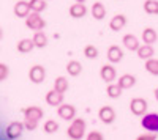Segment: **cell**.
I'll return each mask as SVG.
<instances>
[{
    "label": "cell",
    "mask_w": 158,
    "mask_h": 140,
    "mask_svg": "<svg viewBox=\"0 0 158 140\" xmlns=\"http://www.w3.org/2000/svg\"><path fill=\"white\" fill-rule=\"evenodd\" d=\"M85 121L84 118H76L71 121V124L68 126V129H67V134L70 138L73 140H81L85 137Z\"/></svg>",
    "instance_id": "6da1fadb"
},
{
    "label": "cell",
    "mask_w": 158,
    "mask_h": 140,
    "mask_svg": "<svg viewBox=\"0 0 158 140\" xmlns=\"http://www.w3.org/2000/svg\"><path fill=\"white\" fill-rule=\"evenodd\" d=\"M25 27L33 30V32H40L46 27V21L41 18V13H30V14L25 18Z\"/></svg>",
    "instance_id": "7a4b0ae2"
},
{
    "label": "cell",
    "mask_w": 158,
    "mask_h": 140,
    "mask_svg": "<svg viewBox=\"0 0 158 140\" xmlns=\"http://www.w3.org/2000/svg\"><path fill=\"white\" fill-rule=\"evenodd\" d=\"M147 109H149V104L144 98H133L130 101V110L136 117H144L147 113Z\"/></svg>",
    "instance_id": "3957f363"
},
{
    "label": "cell",
    "mask_w": 158,
    "mask_h": 140,
    "mask_svg": "<svg viewBox=\"0 0 158 140\" xmlns=\"http://www.w3.org/2000/svg\"><path fill=\"white\" fill-rule=\"evenodd\" d=\"M141 126L147 132H158V113L156 112L146 113L141 120Z\"/></svg>",
    "instance_id": "277c9868"
},
{
    "label": "cell",
    "mask_w": 158,
    "mask_h": 140,
    "mask_svg": "<svg viewBox=\"0 0 158 140\" xmlns=\"http://www.w3.org/2000/svg\"><path fill=\"white\" fill-rule=\"evenodd\" d=\"M29 79H30L32 84H36V85L43 84L44 79H46V69H44V66H41V65H33V66L29 69Z\"/></svg>",
    "instance_id": "5b68a950"
},
{
    "label": "cell",
    "mask_w": 158,
    "mask_h": 140,
    "mask_svg": "<svg viewBox=\"0 0 158 140\" xmlns=\"http://www.w3.org/2000/svg\"><path fill=\"white\" fill-rule=\"evenodd\" d=\"M24 129H25V126H24V123H21V121H13V123H10L8 124V128L5 129V137L6 138H19L22 134H24Z\"/></svg>",
    "instance_id": "8992f818"
},
{
    "label": "cell",
    "mask_w": 158,
    "mask_h": 140,
    "mask_svg": "<svg viewBox=\"0 0 158 140\" xmlns=\"http://www.w3.org/2000/svg\"><path fill=\"white\" fill-rule=\"evenodd\" d=\"M57 115L63 120V121H73L76 117V107L71 104H60L57 107Z\"/></svg>",
    "instance_id": "52a82bcc"
},
{
    "label": "cell",
    "mask_w": 158,
    "mask_h": 140,
    "mask_svg": "<svg viewBox=\"0 0 158 140\" xmlns=\"http://www.w3.org/2000/svg\"><path fill=\"white\" fill-rule=\"evenodd\" d=\"M13 11H15V16L16 18H21V19H25L30 13H32V6H30V2H25V0H18L13 6Z\"/></svg>",
    "instance_id": "ba28073f"
},
{
    "label": "cell",
    "mask_w": 158,
    "mask_h": 140,
    "mask_svg": "<svg viewBox=\"0 0 158 140\" xmlns=\"http://www.w3.org/2000/svg\"><path fill=\"white\" fill-rule=\"evenodd\" d=\"M100 76H101V79L106 84H112V82H115V77H117V69L114 68L112 63H108V65L101 66Z\"/></svg>",
    "instance_id": "9c48e42d"
},
{
    "label": "cell",
    "mask_w": 158,
    "mask_h": 140,
    "mask_svg": "<svg viewBox=\"0 0 158 140\" xmlns=\"http://www.w3.org/2000/svg\"><path fill=\"white\" fill-rule=\"evenodd\" d=\"M63 93L57 91L56 88L54 90H49L46 93V104L51 106V107H59L60 104H63Z\"/></svg>",
    "instance_id": "30bf717a"
},
{
    "label": "cell",
    "mask_w": 158,
    "mask_h": 140,
    "mask_svg": "<svg viewBox=\"0 0 158 140\" xmlns=\"http://www.w3.org/2000/svg\"><path fill=\"white\" fill-rule=\"evenodd\" d=\"M98 117H100V120L104 124H112L115 121V112H114V109L111 106H103L98 110Z\"/></svg>",
    "instance_id": "8fae6325"
},
{
    "label": "cell",
    "mask_w": 158,
    "mask_h": 140,
    "mask_svg": "<svg viewBox=\"0 0 158 140\" xmlns=\"http://www.w3.org/2000/svg\"><path fill=\"white\" fill-rule=\"evenodd\" d=\"M22 115L25 118H32V120H41L44 117V112L41 107H38V106H29V107H25L22 109Z\"/></svg>",
    "instance_id": "7c38bea8"
},
{
    "label": "cell",
    "mask_w": 158,
    "mask_h": 140,
    "mask_svg": "<svg viewBox=\"0 0 158 140\" xmlns=\"http://www.w3.org/2000/svg\"><path fill=\"white\" fill-rule=\"evenodd\" d=\"M106 57L109 60V63H112V65H115V63H120L122 58H123V50L118 47V46H111L108 49L106 52Z\"/></svg>",
    "instance_id": "4fadbf2b"
},
{
    "label": "cell",
    "mask_w": 158,
    "mask_h": 140,
    "mask_svg": "<svg viewBox=\"0 0 158 140\" xmlns=\"http://www.w3.org/2000/svg\"><path fill=\"white\" fill-rule=\"evenodd\" d=\"M68 13H70V16H71L73 19H82V18L87 14V6H85L84 3L74 2V3L70 6Z\"/></svg>",
    "instance_id": "5bb4252c"
},
{
    "label": "cell",
    "mask_w": 158,
    "mask_h": 140,
    "mask_svg": "<svg viewBox=\"0 0 158 140\" xmlns=\"http://www.w3.org/2000/svg\"><path fill=\"white\" fill-rule=\"evenodd\" d=\"M35 47L36 46H35L32 38H24V40H19L18 44H16V49H18L19 54H30Z\"/></svg>",
    "instance_id": "9a60e30c"
},
{
    "label": "cell",
    "mask_w": 158,
    "mask_h": 140,
    "mask_svg": "<svg viewBox=\"0 0 158 140\" xmlns=\"http://www.w3.org/2000/svg\"><path fill=\"white\" fill-rule=\"evenodd\" d=\"M127 22H128V19H127L125 14H115V16L111 19V22H109V29H111L112 32H120L125 25H127Z\"/></svg>",
    "instance_id": "2e32d148"
},
{
    "label": "cell",
    "mask_w": 158,
    "mask_h": 140,
    "mask_svg": "<svg viewBox=\"0 0 158 140\" xmlns=\"http://www.w3.org/2000/svg\"><path fill=\"white\" fill-rule=\"evenodd\" d=\"M141 40L144 41V44H155L156 40H158V33H156L155 29H152V27H146V29L142 30Z\"/></svg>",
    "instance_id": "e0dca14e"
},
{
    "label": "cell",
    "mask_w": 158,
    "mask_h": 140,
    "mask_svg": "<svg viewBox=\"0 0 158 140\" xmlns=\"http://www.w3.org/2000/svg\"><path fill=\"white\" fill-rule=\"evenodd\" d=\"M90 13H92V18L97 19V21H103L106 18V6H104L101 2H95L90 8Z\"/></svg>",
    "instance_id": "ac0fdd59"
},
{
    "label": "cell",
    "mask_w": 158,
    "mask_h": 140,
    "mask_svg": "<svg viewBox=\"0 0 158 140\" xmlns=\"http://www.w3.org/2000/svg\"><path fill=\"white\" fill-rule=\"evenodd\" d=\"M122 43H123L125 49H127V50H131V52H136V50L139 49L138 38H136L135 35H131V33H128V35H125V36L122 38Z\"/></svg>",
    "instance_id": "d6986e66"
},
{
    "label": "cell",
    "mask_w": 158,
    "mask_h": 140,
    "mask_svg": "<svg viewBox=\"0 0 158 140\" xmlns=\"http://www.w3.org/2000/svg\"><path fill=\"white\" fill-rule=\"evenodd\" d=\"M118 85H120L123 90H130L136 85V77L133 74H123L118 77Z\"/></svg>",
    "instance_id": "ffe728a7"
},
{
    "label": "cell",
    "mask_w": 158,
    "mask_h": 140,
    "mask_svg": "<svg viewBox=\"0 0 158 140\" xmlns=\"http://www.w3.org/2000/svg\"><path fill=\"white\" fill-rule=\"evenodd\" d=\"M136 52H138V57L141 60H149V58H152L155 55V50H153L152 44H142V46H139V49L136 50Z\"/></svg>",
    "instance_id": "44dd1931"
},
{
    "label": "cell",
    "mask_w": 158,
    "mask_h": 140,
    "mask_svg": "<svg viewBox=\"0 0 158 140\" xmlns=\"http://www.w3.org/2000/svg\"><path fill=\"white\" fill-rule=\"evenodd\" d=\"M67 72L70 76H73V77H77L79 74L82 72V65H81V61H77V60H71L67 63Z\"/></svg>",
    "instance_id": "7402d4cb"
},
{
    "label": "cell",
    "mask_w": 158,
    "mask_h": 140,
    "mask_svg": "<svg viewBox=\"0 0 158 140\" xmlns=\"http://www.w3.org/2000/svg\"><path fill=\"white\" fill-rule=\"evenodd\" d=\"M122 91H123V88L118 85V82L117 84H108V88H106V95L111 98V99H117V98H120V95H122Z\"/></svg>",
    "instance_id": "603a6c76"
},
{
    "label": "cell",
    "mask_w": 158,
    "mask_h": 140,
    "mask_svg": "<svg viewBox=\"0 0 158 140\" xmlns=\"http://www.w3.org/2000/svg\"><path fill=\"white\" fill-rule=\"evenodd\" d=\"M32 40H33V43H35V46H36L38 49H43V47L48 46V36H46L41 30L35 32L33 36H32Z\"/></svg>",
    "instance_id": "cb8c5ba5"
},
{
    "label": "cell",
    "mask_w": 158,
    "mask_h": 140,
    "mask_svg": "<svg viewBox=\"0 0 158 140\" xmlns=\"http://www.w3.org/2000/svg\"><path fill=\"white\" fill-rule=\"evenodd\" d=\"M144 11L150 16H158V0H146L144 2Z\"/></svg>",
    "instance_id": "d4e9b609"
},
{
    "label": "cell",
    "mask_w": 158,
    "mask_h": 140,
    "mask_svg": "<svg viewBox=\"0 0 158 140\" xmlns=\"http://www.w3.org/2000/svg\"><path fill=\"white\" fill-rule=\"evenodd\" d=\"M68 87H70V84H68V80H67V77H63V76H59V77L54 80V88L57 91H60V93H67V90H68Z\"/></svg>",
    "instance_id": "484cf974"
},
{
    "label": "cell",
    "mask_w": 158,
    "mask_h": 140,
    "mask_svg": "<svg viewBox=\"0 0 158 140\" xmlns=\"http://www.w3.org/2000/svg\"><path fill=\"white\" fill-rule=\"evenodd\" d=\"M146 71L152 76H158V58H149L146 60Z\"/></svg>",
    "instance_id": "4316f807"
},
{
    "label": "cell",
    "mask_w": 158,
    "mask_h": 140,
    "mask_svg": "<svg viewBox=\"0 0 158 140\" xmlns=\"http://www.w3.org/2000/svg\"><path fill=\"white\" fill-rule=\"evenodd\" d=\"M30 2V6H32V11L33 13H43L48 6V0H29Z\"/></svg>",
    "instance_id": "83f0119b"
},
{
    "label": "cell",
    "mask_w": 158,
    "mask_h": 140,
    "mask_svg": "<svg viewBox=\"0 0 158 140\" xmlns=\"http://www.w3.org/2000/svg\"><path fill=\"white\" fill-rule=\"evenodd\" d=\"M43 131L46 132V134H56L57 131H59V123L56 121V120H48L44 124H43Z\"/></svg>",
    "instance_id": "f1b7e54d"
},
{
    "label": "cell",
    "mask_w": 158,
    "mask_h": 140,
    "mask_svg": "<svg viewBox=\"0 0 158 140\" xmlns=\"http://www.w3.org/2000/svg\"><path fill=\"white\" fill-rule=\"evenodd\" d=\"M84 57L89 58V60H95V58L98 57V49H97V46L87 44V46L84 47Z\"/></svg>",
    "instance_id": "f546056e"
},
{
    "label": "cell",
    "mask_w": 158,
    "mask_h": 140,
    "mask_svg": "<svg viewBox=\"0 0 158 140\" xmlns=\"http://www.w3.org/2000/svg\"><path fill=\"white\" fill-rule=\"evenodd\" d=\"M38 120H32V118H25L24 120V126H25V131H35L38 128Z\"/></svg>",
    "instance_id": "4dcf8cb0"
},
{
    "label": "cell",
    "mask_w": 158,
    "mask_h": 140,
    "mask_svg": "<svg viewBox=\"0 0 158 140\" xmlns=\"http://www.w3.org/2000/svg\"><path fill=\"white\" fill-rule=\"evenodd\" d=\"M87 138H89V140H103L104 135H103L100 131H92V132L87 134Z\"/></svg>",
    "instance_id": "1f68e13d"
},
{
    "label": "cell",
    "mask_w": 158,
    "mask_h": 140,
    "mask_svg": "<svg viewBox=\"0 0 158 140\" xmlns=\"http://www.w3.org/2000/svg\"><path fill=\"white\" fill-rule=\"evenodd\" d=\"M8 77V66L5 65V63H0V80H6Z\"/></svg>",
    "instance_id": "d6a6232c"
},
{
    "label": "cell",
    "mask_w": 158,
    "mask_h": 140,
    "mask_svg": "<svg viewBox=\"0 0 158 140\" xmlns=\"http://www.w3.org/2000/svg\"><path fill=\"white\" fill-rule=\"evenodd\" d=\"M155 138H156V132H149V134H142L136 137V140H155Z\"/></svg>",
    "instance_id": "836d02e7"
},
{
    "label": "cell",
    "mask_w": 158,
    "mask_h": 140,
    "mask_svg": "<svg viewBox=\"0 0 158 140\" xmlns=\"http://www.w3.org/2000/svg\"><path fill=\"white\" fill-rule=\"evenodd\" d=\"M153 95H155V99H156V101H158V87H156V88H155V91H153Z\"/></svg>",
    "instance_id": "e575fe53"
},
{
    "label": "cell",
    "mask_w": 158,
    "mask_h": 140,
    "mask_svg": "<svg viewBox=\"0 0 158 140\" xmlns=\"http://www.w3.org/2000/svg\"><path fill=\"white\" fill-rule=\"evenodd\" d=\"M74 2H79V3H84L85 0H74Z\"/></svg>",
    "instance_id": "d590c367"
}]
</instances>
